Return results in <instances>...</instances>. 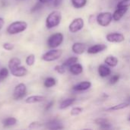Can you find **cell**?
<instances>
[{
    "label": "cell",
    "mask_w": 130,
    "mask_h": 130,
    "mask_svg": "<svg viewBox=\"0 0 130 130\" xmlns=\"http://www.w3.org/2000/svg\"><path fill=\"white\" fill-rule=\"evenodd\" d=\"M28 27V24L26 21H17L11 23L7 29L6 31L10 35H16L18 34H21L27 30Z\"/></svg>",
    "instance_id": "obj_1"
},
{
    "label": "cell",
    "mask_w": 130,
    "mask_h": 130,
    "mask_svg": "<svg viewBox=\"0 0 130 130\" xmlns=\"http://www.w3.org/2000/svg\"><path fill=\"white\" fill-rule=\"evenodd\" d=\"M62 20V14L59 11L55 10L50 12L46 18V27L47 29H53L57 27Z\"/></svg>",
    "instance_id": "obj_2"
},
{
    "label": "cell",
    "mask_w": 130,
    "mask_h": 130,
    "mask_svg": "<svg viewBox=\"0 0 130 130\" xmlns=\"http://www.w3.org/2000/svg\"><path fill=\"white\" fill-rule=\"evenodd\" d=\"M63 40H64V36L62 33H55L48 37L46 43L50 48L56 49L62 43Z\"/></svg>",
    "instance_id": "obj_3"
},
{
    "label": "cell",
    "mask_w": 130,
    "mask_h": 130,
    "mask_svg": "<svg viewBox=\"0 0 130 130\" xmlns=\"http://www.w3.org/2000/svg\"><path fill=\"white\" fill-rule=\"evenodd\" d=\"M62 55V50L59 49H52L45 53H43L41 56L42 60L45 62H53L59 59Z\"/></svg>",
    "instance_id": "obj_4"
},
{
    "label": "cell",
    "mask_w": 130,
    "mask_h": 130,
    "mask_svg": "<svg viewBox=\"0 0 130 130\" xmlns=\"http://www.w3.org/2000/svg\"><path fill=\"white\" fill-rule=\"evenodd\" d=\"M113 20V14L109 11L101 12L97 16V22L102 27H107Z\"/></svg>",
    "instance_id": "obj_5"
},
{
    "label": "cell",
    "mask_w": 130,
    "mask_h": 130,
    "mask_svg": "<svg viewBox=\"0 0 130 130\" xmlns=\"http://www.w3.org/2000/svg\"><path fill=\"white\" fill-rule=\"evenodd\" d=\"M27 86L24 83L18 84L13 91V98L15 101H19L23 99L27 94Z\"/></svg>",
    "instance_id": "obj_6"
},
{
    "label": "cell",
    "mask_w": 130,
    "mask_h": 130,
    "mask_svg": "<svg viewBox=\"0 0 130 130\" xmlns=\"http://www.w3.org/2000/svg\"><path fill=\"white\" fill-rule=\"evenodd\" d=\"M84 25H85L84 20L82 18H75L70 23L69 26V30L71 33L75 34L81 30L84 27Z\"/></svg>",
    "instance_id": "obj_7"
},
{
    "label": "cell",
    "mask_w": 130,
    "mask_h": 130,
    "mask_svg": "<svg viewBox=\"0 0 130 130\" xmlns=\"http://www.w3.org/2000/svg\"><path fill=\"white\" fill-rule=\"evenodd\" d=\"M106 39L110 43H122L125 40V37L121 33H110L107 34Z\"/></svg>",
    "instance_id": "obj_8"
},
{
    "label": "cell",
    "mask_w": 130,
    "mask_h": 130,
    "mask_svg": "<svg viewBox=\"0 0 130 130\" xmlns=\"http://www.w3.org/2000/svg\"><path fill=\"white\" fill-rule=\"evenodd\" d=\"M10 72L14 77L21 78V77L25 76L27 74V68L25 66H23L21 65V66H18L17 68L11 70Z\"/></svg>",
    "instance_id": "obj_9"
},
{
    "label": "cell",
    "mask_w": 130,
    "mask_h": 130,
    "mask_svg": "<svg viewBox=\"0 0 130 130\" xmlns=\"http://www.w3.org/2000/svg\"><path fill=\"white\" fill-rule=\"evenodd\" d=\"M106 49H107V46L105 44L100 43V44H95L94 46H90L89 48H88L87 52L89 54H97V53L103 52Z\"/></svg>",
    "instance_id": "obj_10"
},
{
    "label": "cell",
    "mask_w": 130,
    "mask_h": 130,
    "mask_svg": "<svg viewBox=\"0 0 130 130\" xmlns=\"http://www.w3.org/2000/svg\"><path fill=\"white\" fill-rule=\"evenodd\" d=\"M72 50L73 53H75V54H77V55H82L86 50V45L85 43H83L77 42V43H75L72 45Z\"/></svg>",
    "instance_id": "obj_11"
},
{
    "label": "cell",
    "mask_w": 130,
    "mask_h": 130,
    "mask_svg": "<svg viewBox=\"0 0 130 130\" xmlns=\"http://www.w3.org/2000/svg\"><path fill=\"white\" fill-rule=\"evenodd\" d=\"M127 11H128V8H125V7L117 8V10L113 14V21H120L124 16V14L126 13Z\"/></svg>",
    "instance_id": "obj_12"
},
{
    "label": "cell",
    "mask_w": 130,
    "mask_h": 130,
    "mask_svg": "<svg viewBox=\"0 0 130 130\" xmlns=\"http://www.w3.org/2000/svg\"><path fill=\"white\" fill-rule=\"evenodd\" d=\"M46 100V98L42 95H31L29 96L26 98L25 103L28 104H37L43 102V101Z\"/></svg>",
    "instance_id": "obj_13"
},
{
    "label": "cell",
    "mask_w": 130,
    "mask_h": 130,
    "mask_svg": "<svg viewBox=\"0 0 130 130\" xmlns=\"http://www.w3.org/2000/svg\"><path fill=\"white\" fill-rule=\"evenodd\" d=\"M91 87V83L88 81H84L82 82H79L78 84L75 85L73 87V89L75 91H84L88 90Z\"/></svg>",
    "instance_id": "obj_14"
},
{
    "label": "cell",
    "mask_w": 130,
    "mask_h": 130,
    "mask_svg": "<svg viewBox=\"0 0 130 130\" xmlns=\"http://www.w3.org/2000/svg\"><path fill=\"white\" fill-rule=\"evenodd\" d=\"M46 127L49 129H62L63 126L58 120H52L46 123Z\"/></svg>",
    "instance_id": "obj_15"
},
{
    "label": "cell",
    "mask_w": 130,
    "mask_h": 130,
    "mask_svg": "<svg viewBox=\"0 0 130 130\" xmlns=\"http://www.w3.org/2000/svg\"><path fill=\"white\" fill-rule=\"evenodd\" d=\"M69 72L74 75H78L83 72V66L81 64L76 62L69 66Z\"/></svg>",
    "instance_id": "obj_16"
},
{
    "label": "cell",
    "mask_w": 130,
    "mask_h": 130,
    "mask_svg": "<svg viewBox=\"0 0 130 130\" xmlns=\"http://www.w3.org/2000/svg\"><path fill=\"white\" fill-rule=\"evenodd\" d=\"M98 74L101 78H106L111 74V70L108 66L105 65H101L98 67Z\"/></svg>",
    "instance_id": "obj_17"
},
{
    "label": "cell",
    "mask_w": 130,
    "mask_h": 130,
    "mask_svg": "<svg viewBox=\"0 0 130 130\" xmlns=\"http://www.w3.org/2000/svg\"><path fill=\"white\" fill-rule=\"evenodd\" d=\"M21 60L18 57H13V58L10 59L8 61V69L10 71L17 68L18 66H21Z\"/></svg>",
    "instance_id": "obj_18"
},
{
    "label": "cell",
    "mask_w": 130,
    "mask_h": 130,
    "mask_svg": "<svg viewBox=\"0 0 130 130\" xmlns=\"http://www.w3.org/2000/svg\"><path fill=\"white\" fill-rule=\"evenodd\" d=\"M104 62L110 67H116L118 65L119 60L116 56H108L105 59H104Z\"/></svg>",
    "instance_id": "obj_19"
},
{
    "label": "cell",
    "mask_w": 130,
    "mask_h": 130,
    "mask_svg": "<svg viewBox=\"0 0 130 130\" xmlns=\"http://www.w3.org/2000/svg\"><path fill=\"white\" fill-rule=\"evenodd\" d=\"M75 101V98H67V99H65L64 101H62L59 105V109L61 110H65L66 108H68L69 107L72 106Z\"/></svg>",
    "instance_id": "obj_20"
},
{
    "label": "cell",
    "mask_w": 130,
    "mask_h": 130,
    "mask_svg": "<svg viewBox=\"0 0 130 130\" xmlns=\"http://www.w3.org/2000/svg\"><path fill=\"white\" fill-rule=\"evenodd\" d=\"M16 123H17V119L13 117H7L2 121V124L4 127H11L14 126Z\"/></svg>",
    "instance_id": "obj_21"
},
{
    "label": "cell",
    "mask_w": 130,
    "mask_h": 130,
    "mask_svg": "<svg viewBox=\"0 0 130 130\" xmlns=\"http://www.w3.org/2000/svg\"><path fill=\"white\" fill-rule=\"evenodd\" d=\"M56 85V78H54L53 77H48L43 82V85L46 88H50L55 86Z\"/></svg>",
    "instance_id": "obj_22"
},
{
    "label": "cell",
    "mask_w": 130,
    "mask_h": 130,
    "mask_svg": "<svg viewBox=\"0 0 130 130\" xmlns=\"http://www.w3.org/2000/svg\"><path fill=\"white\" fill-rule=\"evenodd\" d=\"M95 122H96V123L98 125H99L103 129H109V128H110V123L106 119L99 118V119L96 120Z\"/></svg>",
    "instance_id": "obj_23"
},
{
    "label": "cell",
    "mask_w": 130,
    "mask_h": 130,
    "mask_svg": "<svg viewBox=\"0 0 130 130\" xmlns=\"http://www.w3.org/2000/svg\"><path fill=\"white\" fill-rule=\"evenodd\" d=\"M129 104L128 103H121L117 105H114L108 109H107V110L108 111H117V110H123L124 108H126L129 107Z\"/></svg>",
    "instance_id": "obj_24"
},
{
    "label": "cell",
    "mask_w": 130,
    "mask_h": 130,
    "mask_svg": "<svg viewBox=\"0 0 130 130\" xmlns=\"http://www.w3.org/2000/svg\"><path fill=\"white\" fill-rule=\"evenodd\" d=\"M71 2L75 8H82L87 4V0H71Z\"/></svg>",
    "instance_id": "obj_25"
},
{
    "label": "cell",
    "mask_w": 130,
    "mask_h": 130,
    "mask_svg": "<svg viewBox=\"0 0 130 130\" xmlns=\"http://www.w3.org/2000/svg\"><path fill=\"white\" fill-rule=\"evenodd\" d=\"M78 57H75V56H72V57H69V58H68L62 64L66 66V67H69V66H71L72 65H73V64H75V63H76V62H78Z\"/></svg>",
    "instance_id": "obj_26"
},
{
    "label": "cell",
    "mask_w": 130,
    "mask_h": 130,
    "mask_svg": "<svg viewBox=\"0 0 130 130\" xmlns=\"http://www.w3.org/2000/svg\"><path fill=\"white\" fill-rule=\"evenodd\" d=\"M35 61H36L35 55H34V54H30V55H28V56L26 57L25 63H26V65L28 66H32L34 65Z\"/></svg>",
    "instance_id": "obj_27"
},
{
    "label": "cell",
    "mask_w": 130,
    "mask_h": 130,
    "mask_svg": "<svg viewBox=\"0 0 130 130\" xmlns=\"http://www.w3.org/2000/svg\"><path fill=\"white\" fill-rule=\"evenodd\" d=\"M9 75V70L5 68V67H2L0 69V81H3L5 78H8Z\"/></svg>",
    "instance_id": "obj_28"
},
{
    "label": "cell",
    "mask_w": 130,
    "mask_h": 130,
    "mask_svg": "<svg viewBox=\"0 0 130 130\" xmlns=\"http://www.w3.org/2000/svg\"><path fill=\"white\" fill-rule=\"evenodd\" d=\"M66 67L63 64H62V65H57V66H56L55 68H54V69L59 74H64L66 72Z\"/></svg>",
    "instance_id": "obj_29"
},
{
    "label": "cell",
    "mask_w": 130,
    "mask_h": 130,
    "mask_svg": "<svg viewBox=\"0 0 130 130\" xmlns=\"http://www.w3.org/2000/svg\"><path fill=\"white\" fill-rule=\"evenodd\" d=\"M83 111V109L82 107H73L72 110H71V115L72 116H78L79 114H81Z\"/></svg>",
    "instance_id": "obj_30"
},
{
    "label": "cell",
    "mask_w": 130,
    "mask_h": 130,
    "mask_svg": "<svg viewBox=\"0 0 130 130\" xmlns=\"http://www.w3.org/2000/svg\"><path fill=\"white\" fill-rule=\"evenodd\" d=\"M117 8L120 7H125V8H129L130 7V0H121L117 5Z\"/></svg>",
    "instance_id": "obj_31"
},
{
    "label": "cell",
    "mask_w": 130,
    "mask_h": 130,
    "mask_svg": "<svg viewBox=\"0 0 130 130\" xmlns=\"http://www.w3.org/2000/svg\"><path fill=\"white\" fill-rule=\"evenodd\" d=\"M2 47H3L4 50H5L7 51H11V50H14V44H12V43H11L9 42H6V43H3Z\"/></svg>",
    "instance_id": "obj_32"
},
{
    "label": "cell",
    "mask_w": 130,
    "mask_h": 130,
    "mask_svg": "<svg viewBox=\"0 0 130 130\" xmlns=\"http://www.w3.org/2000/svg\"><path fill=\"white\" fill-rule=\"evenodd\" d=\"M119 80H120V75H114L110 78L109 83L110 85H115L119 82Z\"/></svg>",
    "instance_id": "obj_33"
},
{
    "label": "cell",
    "mask_w": 130,
    "mask_h": 130,
    "mask_svg": "<svg viewBox=\"0 0 130 130\" xmlns=\"http://www.w3.org/2000/svg\"><path fill=\"white\" fill-rule=\"evenodd\" d=\"M42 5H43L42 3H40V2H38L37 3H36V4L32 7V8L30 9V11H31V12H35V11L40 10V8H42Z\"/></svg>",
    "instance_id": "obj_34"
},
{
    "label": "cell",
    "mask_w": 130,
    "mask_h": 130,
    "mask_svg": "<svg viewBox=\"0 0 130 130\" xmlns=\"http://www.w3.org/2000/svg\"><path fill=\"white\" fill-rule=\"evenodd\" d=\"M41 126H42V123H40L39 122H33L29 125L28 127L30 129H38Z\"/></svg>",
    "instance_id": "obj_35"
},
{
    "label": "cell",
    "mask_w": 130,
    "mask_h": 130,
    "mask_svg": "<svg viewBox=\"0 0 130 130\" xmlns=\"http://www.w3.org/2000/svg\"><path fill=\"white\" fill-rule=\"evenodd\" d=\"M62 2L63 0H53V6L56 8H58L62 5Z\"/></svg>",
    "instance_id": "obj_36"
},
{
    "label": "cell",
    "mask_w": 130,
    "mask_h": 130,
    "mask_svg": "<svg viewBox=\"0 0 130 130\" xmlns=\"http://www.w3.org/2000/svg\"><path fill=\"white\" fill-rule=\"evenodd\" d=\"M53 104H54V101H50L49 104H47V105L46 106V108H45V110H49L53 106Z\"/></svg>",
    "instance_id": "obj_37"
},
{
    "label": "cell",
    "mask_w": 130,
    "mask_h": 130,
    "mask_svg": "<svg viewBox=\"0 0 130 130\" xmlns=\"http://www.w3.org/2000/svg\"><path fill=\"white\" fill-rule=\"evenodd\" d=\"M4 25H5V20H4L3 18H1L0 17V30L2 29V27H4Z\"/></svg>",
    "instance_id": "obj_38"
},
{
    "label": "cell",
    "mask_w": 130,
    "mask_h": 130,
    "mask_svg": "<svg viewBox=\"0 0 130 130\" xmlns=\"http://www.w3.org/2000/svg\"><path fill=\"white\" fill-rule=\"evenodd\" d=\"M52 0H38V2H40L42 4H46V3H48V2H50Z\"/></svg>",
    "instance_id": "obj_39"
},
{
    "label": "cell",
    "mask_w": 130,
    "mask_h": 130,
    "mask_svg": "<svg viewBox=\"0 0 130 130\" xmlns=\"http://www.w3.org/2000/svg\"><path fill=\"white\" fill-rule=\"evenodd\" d=\"M129 121H130V117H129Z\"/></svg>",
    "instance_id": "obj_40"
}]
</instances>
